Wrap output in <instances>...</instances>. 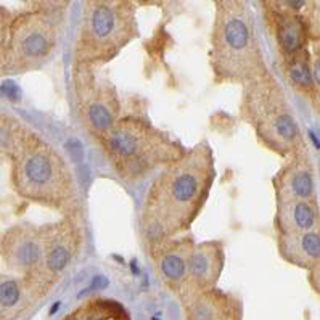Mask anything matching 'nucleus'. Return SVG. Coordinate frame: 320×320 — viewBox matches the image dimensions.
I'll list each match as a JSON object with an SVG mask.
<instances>
[{"label": "nucleus", "mask_w": 320, "mask_h": 320, "mask_svg": "<svg viewBox=\"0 0 320 320\" xmlns=\"http://www.w3.org/2000/svg\"><path fill=\"white\" fill-rule=\"evenodd\" d=\"M47 294L33 277L0 273V320H15L25 315Z\"/></svg>", "instance_id": "f3484780"}, {"label": "nucleus", "mask_w": 320, "mask_h": 320, "mask_svg": "<svg viewBox=\"0 0 320 320\" xmlns=\"http://www.w3.org/2000/svg\"><path fill=\"white\" fill-rule=\"evenodd\" d=\"M13 13L0 7V76H9L7 58H9V39Z\"/></svg>", "instance_id": "412c9836"}, {"label": "nucleus", "mask_w": 320, "mask_h": 320, "mask_svg": "<svg viewBox=\"0 0 320 320\" xmlns=\"http://www.w3.org/2000/svg\"><path fill=\"white\" fill-rule=\"evenodd\" d=\"M0 256L15 275L34 277L41 264V225L23 222L9 228L0 240Z\"/></svg>", "instance_id": "ddd939ff"}, {"label": "nucleus", "mask_w": 320, "mask_h": 320, "mask_svg": "<svg viewBox=\"0 0 320 320\" xmlns=\"http://www.w3.org/2000/svg\"><path fill=\"white\" fill-rule=\"evenodd\" d=\"M320 52L318 44L314 50H302L286 58H275V68L285 84L302 97L318 113L320 105V76H318Z\"/></svg>", "instance_id": "4468645a"}, {"label": "nucleus", "mask_w": 320, "mask_h": 320, "mask_svg": "<svg viewBox=\"0 0 320 320\" xmlns=\"http://www.w3.org/2000/svg\"><path fill=\"white\" fill-rule=\"evenodd\" d=\"M42 256L33 277L47 293L58 285L78 261L82 246L79 214H68L55 222L41 225Z\"/></svg>", "instance_id": "1a4fd4ad"}, {"label": "nucleus", "mask_w": 320, "mask_h": 320, "mask_svg": "<svg viewBox=\"0 0 320 320\" xmlns=\"http://www.w3.org/2000/svg\"><path fill=\"white\" fill-rule=\"evenodd\" d=\"M209 66L216 84H245L269 74L253 10L243 0L214 2Z\"/></svg>", "instance_id": "f03ea898"}, {"label": "nucleus", "mask_w": 320, "mask_h": 320, "mask_svg": "<svg viewBox=\"0 0 320 320\" xmlns=\"http://www.w3.org/2000/svg\"><path fill=\"white\" fill-rule=\"evenodd\" d=\"M185 320H241L243 302L237 294L219 288L180 296Z\"/></svg>", "instance_id": "dca6fc26"}, {"label": "nucleus", "mask_w": 320, "mask_h": 320, "mask_svg": "<svg viewBox=\"0 0 320 320\" xmlns=\"http://www.w3.org/2000/svg\"><path fill=\"white\" fill-rule=\"evenodd\" d=\"M195 243V238L190 233L147 243L155 275L177 298L187 283L188 259Z\"/></svg>", "instance_id": "9b49d317"}, {"label": "nucleus", "mask_w": 320, "mask_h": 320, "mask_svg": "<svg viewBox=\"0 0 320 320\" xmlns=\"http://www.w3.org/2000/svg\"><path fill=\"white\" fill-rule=\"evenodd\" d=\"M12 185L20 198L68 214H79V195L71 166L60 151L31 132L12 158Z\"/></svg>", "instance_id": "7ed1b4c3"}, {"label": "nucleus", "mask_w": 320, "mask_h": 320, "mask_svg": "<svg viewBox=\"0 0 320 320\" xmlns=\"http://www.w3.org/2000/svg\"><path fill=\"white\" fill-rule=\"evenodd\" d=\"M306 2L291 0H262L261 9L264 26L275 49V58H286L310 49V41L302 20Z\"/></svg>", "instance_id": "9d476101"}, {"label": "nucleus", "mask_w": 320, "mask_h": 320, "mask_svg": "<svg viewBox=\"0 0 320 320\" xmlns=\"http://www.w3.org/2000/svg\"><path fill=\"white\" fill-rule=\"evenodd\" d=\"M318 281H320V267L309 272V283L312 285L315 293H318Z\"/></svg>", "instance_id": "5701e85b"}, {"label": "nucleus", "mask_w": 320, "mask_h": 320, "mask_svg": "<svg viewBox=\"0 0 320 320\" xmlns=\"http://www.w3.org/2000/svg\"><path fill=\"white\" fill-rule=\"evenodd\" d=\"M118 176L135 184L176 161L185 151L176 137L139 116H121L97 140Z\"/></svg>", "instance_id": "20e7f679"}, {"label": "nucleus", "mask_w": 320, "mask_h": 320, "mask_svg": "<svg viewBox=\"0 0 320 320\" xmlns=\"http://www.w3.org/2000/svg\"><path fill=\"white\" fill-rule=\"evenodd\" d=\"M216 179L214 151L201 140L159 171L143 198L140 228L147 243L174 238L192 228Z\"/></svg>", "instance_id": "f257e3e1"}, {"label": "nucleus", "mask_w": 320, "mask_h": 320, "mask_svg": "<svg viewBox=\"0 0 320 320\" xmlns=\"http://www.w3.org/2000/svg\"><path fill=\"white\" fill-rule=\"evenodd\" d=\"M140 36L137 5L129 0H87L81 5L73 66L100 70Z\"/></svg>", "instance_id": "39448f33"}, {"label": "nucleus", "mask_w": 320, "mask_h": 320, "mask_svg": "<svg viewBox=\"0 0 320 320\" xmlns=\"http://www.w3.org/2000/svg\"><path fill=\"white\" fill-rule=\"evenodd\" d=\"M225 267V248L219 240H208L195 243L188 259V273L184 291H204V289L217 288ZM179 296V298H180Z\"/></svg>", "instance_id": "2eb2a0df"}, {"label": "nucleus", "mask_w": 320, "mask_h": 320, "mask_svg": "<svg viewBox=\"0 0 320 320\" xmlns=\"http://www.w3.org/2000/svg\"><path fill=\"white\" fill-rule=\"evenodd\" d=\"M70 2H33L13 13L9 39V74L39 71L57 55Z\"/></svg>", "instance_id": "0eeeda50"}, {"label": "nucleus", "mask_w": 320, "mask_h": 320, "mask_svg": "<svg viewBox=\"0 0 320 320\" xmlns=\"http://www.w3.org/2000/svg\"><path fill=\"white\" fill-rule=\"evenodd\" d=\"M33 131L20 119L0 113V164L12 161L17 151Z\"/></svg>", "instance_id": "aec40b11"}, {"label": "nucleus", "mask_w": 320, "mask_h": 320, "mask_svg": "<svg viewBox=\"0 0 320 320\" xmlns=\"http://www.w3.org/2000/svg\"><path fill=\"white\" fill-rule=\"evenodd\" d=\"M277 249L285 262L304 270L320 267V230L277 235Z\"/></svg>", "instance_id": "6ab92c4d"}, {"label": "nucleus", "mask_w": 320, "mask_h": 320, "mask_svg": "<svg viewBox=\"0 0 320 320\" xmlns=\"http://www.w3.org/2000/svg\"><path fill=\"white\" fill-rule=\"evenodd\" d=\"M275 201L317 200V169L307 145L285 158V164L272 177Z\"/></svg>", "instance_id": "f8f14e48"}, {"label": "nucleus", "mask_w": 320, "mask_h": 320, "mask_svg": "<svg viewBox=\"0 0 320 320\" xmlns=\"http://www.w3.org/2000/svg\"><path fill=\"white\" fill-rule=\"evenodd\" d=\"M302 20L307 29L310 45L318 44L320 41V2L318 0H307L302 9Z\"/></svg>", "instance_id": "4be33fe9"}, {"label": "nucleus", "mask_w": 320, "mask_h": 320, "mask_svg": "<svg viewBox=\"0 0 320 320\" xmlns=\"http://www.w3.org/2000/svg\"><path fill=\"white\" fill-rule=\"evenodd\" d=\"M273 228L277 235H294L320 230V211L317 200L277 203Z\"/></svg>", "instance_id": "a211bd4d"}, {"label": "nucleus", "mask_w": 320, "mask_h": 320, "mask_svg": "<svg viewBox=\"0 0 320 320\" xmlns=\"http://www.w3.org/2000/svg\"><path fill=\"white\" fill-rule=\"evenodd\" d=\"M240 118L265 150L283 159L306 145L294 108L272 73L241 86Z\"/></svg>", "instance_id": "423d86ee"}, {"label": "nucleus", "mask_w": 320, "mask_h": 320, "mask_svg": "<svg viewBox=\"0 0 320 320\" xmlns=\"http://www.w3.org/2000/svg\"><path fill=\"white\" fill-rule=\"evenodd\" d=\"M94 68L73 66L71 92L76 119L97 142L121 118V102L114 84Z\"/></svg>", "instance_id": "6e6552de"}]
</instances>
